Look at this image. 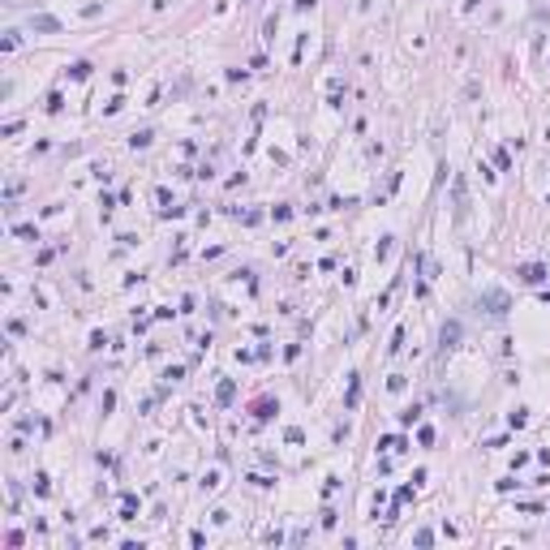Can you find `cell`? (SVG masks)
<instances>
[{
	"mask_svg": "<svg viewBox=\"0 0 550 550\" xmlns=\"http://www.w3.org/2000/svg\"><path fill=\"white\" fill-rule=\"evenodd\" d=\"M477 305L486 314H494V318H503V314L511 310V301H507V292H499V288H486L482 297H477Z\"/></svg>",
	"mask_w": 550,
	"mask_h": 550,
	"instance_id": "obj_1",
	"label": "cell"
},
{
	"mask_svg": "<svg viewBox=\"0 0 550 550\" xmlns=\"http://www.w3.org/2000/svg\"><path fill=\"white\" fill-rule=\"evenodd\" d=\"M516 275L524 279V284H542V279H546V267H537V262H529V267H520Z\"/></svg>",
	"mask_w": 550,
	"mask_h": 550,
	"instance_id": "obj_2",
	"label": "cell"
},
{
	"mask_svg": "<svg viewBox=\"0 0 550 550\" xmlns=\"http://www.w3.org/2000/svg\"><path fill=\"white\" fill-rule=\"evenodd\" d=\"M438 340H443V348H456V340H460V323H447Z\"/></svg>",
	"mask_w": 550,
	"mask_h": 550,
	"instance_id": "obj_3",
	"label": "cell"
},
{
	"mask_svg": "<svg viewBox=\"0 0 550 550\" xmlns=\"http://www.w3.org/2000/svg\"><path fill=\"white\" fill-rule=\"evenodd\" d=\"M34 30H60L56 17H34Z\"/></svg>",
	"mask_w": 550,
	"mask_h": 550,
	"instance_id": "obj_4",
	"label": "cell"
},
{
	"mask_svg": "<svg viewBox=\"0 0 550 550\" xmlns=\"http://www.w3.org/2000/svg\"><path fill=\"white\" fill-rule=\"evenodd\" d=\"M219 404H232V383H219Z\"/></svg>",
	"mask_w": 550,
	"mask_h": 550,
	"instance_id": "obj_5",
	"label": "cell"
}]
</instances>
